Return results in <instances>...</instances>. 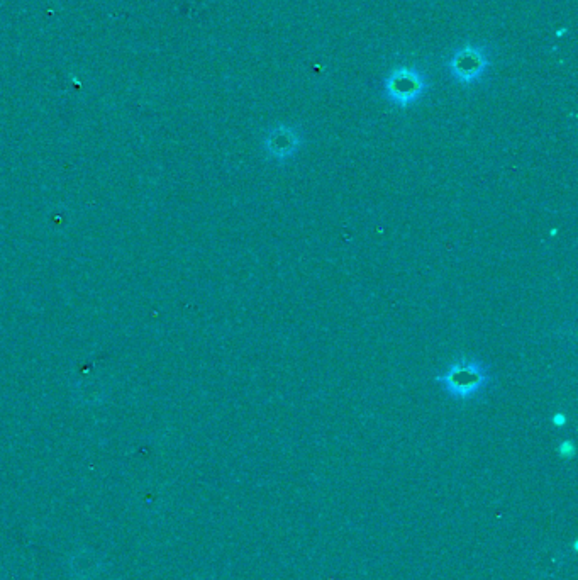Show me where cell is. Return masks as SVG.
Masks as SVG:
<instances>
[{
	"mask_svg": "<svg viewBox=\"0 0 578 580\" xmlns=\"http://www.w3.org/2000/svg\"><path fill=\"white\" fill-rule=\"evenodd\" d=\"M490 68V51L480 43H468L451 55L448 72L456 84L475 85L484 80Z\"/></svg>",
	"mask_w": 578,
	"mask_h": 580,
	"instance_id": "cell-3",
	"label": "cell"
},
{
	"mask_svg": "<svg viewBox=\"0 0 578 580\" xmlns=\"http://www.w3.org/2000/svg\"><path fill=\"white\" fill-rule=\"evenodd\" d=\"M436 382L451 399L467 402L487 392L494 382V374L489 363L482 358H456L443 374L436 377Z\"/></svg>",
	"mask_w": 578,
	"mask_h": 580,
	"instance_id": "cell-1",
	"label": "cell"
},
{
	"mask_svg": "<svg viewBox=\"0 0 578 580\" xmlns=\"http://www.w3.org/2000/svg\"><path fill=\"white\" fill-rule=\"evenodd\" d=\"M429 89L428 77L417 67H395L384 80L385 99L407 109L423 99Z\"/></svg>",
	"mask_w": 578,
	"mask_h": 580,
	"instance_id": "cell-2",
	"label": "cell"
},
{
	"mask_svg": "<svg viewBox=\"0 0 578 580\" xmlns=\"http://www.w3.org/2000/svg\"><path fill=\"white\" fill-rule=\"evenodd\" d=\"M304 146V134L292 124H277L268 129L263 138V150L273 162L287 163L294 160Z\"/></svg>",
	"mask_w": 578,
	"mask_h": 580,
	"instance_id": "cell-4",
	"label": "cell"
},
{
	"mask_svg": "<svg viewBox=\"0 0 578 580\" xmlns=\"http://www.w3.org/2000/svg\"><path fill=\"white\" fill-rule=\"evenodd\" d=\"M104 558L94 550H78L68 560V569L73 580H94L104 570Z\"/></svg>",
	"mask_w": 578,
	"mask_h": 580,
	"instance_id": "cell-5",
	"label": "cell"
}]
</instances>
